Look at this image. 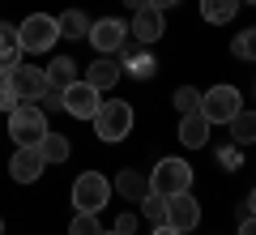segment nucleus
Returning <instances> with one entry per match:
<instances>
[{"label":"nucleus","instance_id":"nucleus-1","mask_svg":"<svg viewBox=\"0 0 256 235\" xmlns=\"http://www.w3.org/2000/svg\"><path fill=\"white\" fill-rule=\"evenodd\" d=\"M132 124H137V116H132V107H128L124 99H107V103H98V111H94V133H98L107 145L124 141V137L132 133Z\"/></svg>","mask_w":256,"mask_h":235},{"label":"nucleus","instance_id":"nucleus-2","mask_svg":"<svg viewBox=\"0 0 256 235\" xmlns=\"http://www.w3.org/2000/svg\"><path fill=\"white\" fill-rule=\"evenodd\" d=\"M150 192L154 197H175V192H188L192 188V167L184 158H162V163L150 171Z\"/></svg>","mask_w":256,"mask_h":235},{"label":"nucleus","instance_id":"nucleus-3","mask_svg":"<svg viewBox=\"0 0 256 235\" xmlns=\"http://www.w3.org/2000/svg\"><path fill=\"white\" fill-rule=\"evenodd\" d=\"M47 133V116L43 107H34V103H18V107L9 111V137L18 145H38Z\"/></svg>","mask_w":256,"mask_h":235},{"label":"nucleus","instance_id":"nucleus-4","mask_svg":"<svg viewBox=\"0 0 256 235\" xmlns=\"http://www.w3.org/2000/svg\"><path fill=\"white\" fill-rule=\"evenodd\" d=\"M18 39H22V52H52L56 39H60L56 18L52 13H30V18L18 26Z\"/></svg>","mask_w":256,"mask_h":235},{"label":"nucleus","instance_id":"nucleus-5","mask_svg":"<svg viewBox=\"0 0 256 235\" xmlns=\"http://www.w3.org/2000/svg\"><path fill=\"white\" fill-rule=\"evenodd\" d=\"M4 86L18 94V103H38L47 94V77H43V69H34V64H13V69L4 73Z\"/></svg>","mask_w":256,"mask_h":235},{"label":"nucleus","instance_id":"nucleus-6","mask_svg":"<svg viewBox=\"0 0 256 235\" xmlns=\"http://www.w3.org/2000/svg\"><path fill=\"white\" fill-rule=\"evenodd\" d=\"M239 107H244V99H239L235 86H214V90L201 94V107H196V111H201L210 124H226Z\"/></svg>","mask_w":256,"mask_h":235},{"label":"nucleus","instance_id":"nucleus-7","mask_svg":"<svg viewBox=\"0 0 256 235\" xmlns=\"http://www.w3.org/2000/svg\"><path fill=\"white\" fill-rule=\"evenodd\" d=\"M107 201H111V184L102 180L98 171H82V175H77V184H73V205H77V209L98 214Z\"/></svg>","mask_w":256,"mask_h":235},{"label":"nucleus","instance_id":"nucleus-8","mask_svg":"<svg viewBox=\"0 0 256 235\" xmlns=\"http://www.w3.org/2000/svg\"><path fill=\"white\" fill-rule=\"evenodd\" d=\"M98 94L102 90H94L90 82H68L60 90V107L68 111L73 120H94V111H98V103H102Z\"/></svg>","mask_w":256,"mask_h":235},{"label":"nucleus","instance_id":"nucleus-9","mask_svg":"<svg viewBox=\"0 0 256 235\" xmlns=\"http://www.w3.org/2000/svg\"><path fill=\"white\" fill-rule=\"evenodd\" d=\"M162 222L171 226V231H192V226L201 222V205H196V197L188 192H175V197H166V209H162Z\"/></svg>","mask_w":256,"mask_h":235},{"label":"nucleus","instance_id":"nucleus-10","mask_svg":"<svg viewBox=\"0 0 256 235\" xmlns=\"http://www.w3.org/2000/svg\"><path fill=\"white\" fill-rule=\"evenodd\" d=\"M86 39L94 43V52H98V56H111V52H120V47L128 43V26L120 18H98Z\"/></svg>","mask_w":256,"mask_h":235},{"label":"nucleus","instance_id":"nucleus-11","mask_svg":"<svg viewBox=\"0 0 256 235\" xmlns=\"http://www.w3.org/2000/svg\"><path fill=\"white\" fill-rule=\"evenodd\" d=\"M128 35L137 39L141 47L158 43V39L166 35V22H162V9H150V5H141V9L132 13V30H128Z\"/></svg>","mask_w":256,"mask_h":235},{"label":"nucleus","instance_id":"nucleus-12","mask_svg":"<svg viewBox=\"0 0 256 235\" xmlns=\"http://www.w3.org/2000/svg\"><path fill=\"white\" fill-rule=\"evenodd\" d=\"M43 167L47 163H43V154H38L34 145H18V154L9 158V175L18 184H34L38 175H43Z\"/></svg>","mask_w":256,"mask_h":235},{"label":"nucleus","instance_id":"nucleus-13","mask_svg":"<svg viewBox=\"0 0 256 235\" xmlns=\"http://www.w3.org/2000/svg\"><path fill=\"white\" fill-rule=\"evenodd\" d=\"M210 128L214 124L201 116V111H184L180 116V141L188 145V150H201V145L210 141Z\"/></svg>","mask_w":256,"mask_h":235},{"label":"nucleus","instance_id":"nucleus-14","mask_svg":"<svg viewBox=\"0 0 256 235\" xmlns=\"http://www.w3.org/2000/svg\"><path fill=\"white\" fill-rule=\"evenodd\" d=\"M120 77H124L120 60H111V56H98V60H94L90 69H86V77H82V82H90L94 90H111V86H116Z\"/></svg>","mask_w":256,"mask_h":235},{"label":"nucleus","instance_id":"nucleus-15","mask_svg":"<svg viewBox=\"0 0 256 235\" xmlns=\"http://www.w3.org/2000/svg\"><path fill=\"white\" fill-rule=\"evenodd\" d=\"M120 52H124V64H120V69H128V77H137V82H150V77L158 73V60L146 52V47H137V52H132V47L124 43Z\"/></svg>","mask_w":256,"mask_h":235},{"label":"nucleus","instance_id":"nucleus-16","mask_svg":"<svg viewBox=\"0 0 256 235\" xmlns=\"http://www.w3.org/2000/svg\"><path fill=\"white\" fill-rule=\"evenodd\" d=\"M22 39H18V26L0 22V73H9L13 64H22Z\"/></svg>","mask_w":256,"mask_h":235},{"label":"nucleus","instance_id":"nucleus-17","mask_svg":"<svg viewBox=\"0 0 256 235\" xmlns=\"http://www.w3.org/2000/svg\"><path fill=\"white\" fill-rule=\"evenodd\" d=\"M43 77H47V90H56V94H60L68 82H77V64L68 60V56H56V60L43 69Z\"/></svg>","mask_w":256,"mask_h":235},{"label":"nucleus","instance_id":"nucleus-18","mask_svg":"<svg viewBox=\"0 0 256 235\" xmlns=\"http://www.w3.org/2000/svg\"><path fill=\"white\" fill-rule=\"evenodd\" d=\"M239 5H244V0H201V18L210 22V26H226L239 13Z\"/></svg>","mask_w":256,"mask_h":235},{"label":"nucleus","instance_id":"nucleus-19","mask_svg":"<svg viewBox=\"0 0 256 235\" xmlns=\"http://www.w3.org/2000/svg\"><path fill=\"white\" fill-rule=\"evenodd\" d=\"M34 150L43 154V163H64V158L73 154V145H68V137H64V133H43V141H38Z\"/></svg>","mask_w":256,"mask_h":235},{"label":"nucleus","instance_id":"nucleus-20","mask_svg":"<svg viewBox=\"0 0 256 235\" xmlns=\"http://www.w3.org/2000/svg\"><path fill=\"white\" fill-rule=\"evenodd\" d=\"M56 30H60V39H86L90 35V18L82 9H68V13L56 18Z\"/></svg>","mask_w":256,"mask_h":235},{"label":"nucleus","instance_id":"nucleus-21","mask_svg":"<svg viewBox=\"0 0 256 235\" xmlns=\"http://www.w3.org/2000/svg\"><path fill=\"white\" fill-rule=\"evenodd\" d=\"M116 192L124 201H141L150 192V184H146V175H141V171H128V167H124V171L116 175Z\"/></svg>","mask_w":256,"mask_h":235},{"label":"nucleus","instance_id":"nucleus-22","mask_svg":"<svg viewBox=\"0 0 256 235\" xmlns=\"http://www.w3.org/2000/svg\"><path fill=\"white\" fill-rule=\"evenodd\" d=\"M226 128H230V137H235V145H252L256 141V120H252V111H244V107L226 120Z\"/></svg>","mask_w":256,"mask_h":235},{"label":"nucleus","instance_id":"nucleus-23","mask_svg":"<svg viewBox=\"0 0 256 235\" xmlns=\"http://www.w3.org/2000/svg\"><path fill=\"white\" fill-rule=\"evenodd\" d=\"M98 214H86V209H77L73 222H68V235H98Z\"/></svg>","mask_w":256,"mask_h":235},{"label":"nucleus","instance_id":"nucleus-24","mask_svg":"<svg viewBox=\"0 0 256 235\" xmlns=\"http://www.w3.org/2000/svg\"><path fill=\"white\" fill-rule=\"evenodd\" d=\"M171 103H175V111L184 116V111H196V107H201V94H196V86H180Z\"/></svg>","mask_w":256,"mask_h":235},{"label":"nucleus","instance_id":"nucleus-25","mask_svg":"<svg viewBox=\"0 0 256 235\" xmlns=\"http://www.w3.org/2000/svg\"><path fill=\"white\" fill-rule=\"evenodd\" d=\"M137 205H141V214H146L150 222H162V209H166V197H154V192H146V197H141Z\"/></svg>","mask_w":256,"mask_h":235},{"label":"nucleus","instance_id":"nucleus-26","mask_svg":"<svg viewBox=\"0 0 256 235\" xmlns=\"http://www.w3.org/2000/svg\"><path fill=\"white\" fill-rule=\"evenodd\" d=\"M256 30H244V35H235V56L239 60H252V52H256Z\"/></svg>","mask_w":256,"mask_h":235},{"label":"nucleus","instance_id":"nucleus-27","mask_svg":"<svg viewBox=\"0 0 256 235\" xmlns=\"http://www.w3.org/2000/svg\"><path fill=\"white\" fill-rule=\"evenodd\" d=\"M116 231L120 235H132V231H137V214H120L116 218Z\"/></svg>","mask_w":256,"mask_h":235},{"label":"nucleus","instance_id":"nucleus-28","mask_svg":"<svg viewBox=\"0 0 256 235\" xmlns=\"http://www.w3.org/2000/svg\"><path fill=\"white\" fill-rule=\"evenodd\" d=\"M218 163H222V167H239V150L222 145V150H218Z\"/></svg>","mask_w":256,"mask_h":235},{"label":"nucleus","instance_id":"nucleus-29","mask_svg":"<svg viewBox=\"0 0 256 235\" xmlns=\"http://www.w3.org/2000/svg\"><path fill=\"white\" fill-rule=\"evenodd\" d=\"M13 107H18V94L9 86H0V111H13Z\"/></svg>","mask_w":256,"mask_h":235},{"label":"nucleus","instance_id":"nucleus-30","mask_svg":"<svg viewBox=\"0 0 256 235\" xmlns=\"http://www.w3.org/2000/svg\"><path fill=\"white\" fill-rule=\"evenodd\" d=\"M252 205H256V197L248 192V197H244V205H239V214H244V218H252Z\"/></svg>","mask_w":256,"mask_h":235},{"label":"nucleus","instance_id":"nucleus-31","mask_svg":"<svg viewBox=\"0 0 256 235\" xmlns=\"http://www.w3.org/2000/svg\"><path fill=\"white\" fill-rule=\"evenodd\" d=\"M150 9H171V5H180V0H146Z\"/></svg>","mask_w":256,"mask_h":235},{"label":"nucleus","instance_id":"nucleus-32","mask_svg":"<svg viewBox=\"0 0 256 235\" xmlns=\"http://www.w3.org/2000/svg\"><path fill=\"white\" fill-rule=\"evenodd\" d=\"M239 235H256V226H252V218H244V226H239Z\"/></svg>","mask_w":256,"mask_h":235},{"label":"nucleus","instance_id":"nucleus-33","mask_svg":"<svg viewBox=\"0 0 256 235\" xmlns=\"http://www.w3.org/2000/svg\"><path fill=\"white\" fill-rule=\"evenodd\" d=\"M154 235H180V231H171L166 222H158V226H154Z\"/></svg>","mask_w":256,"mask_h":235},{"label":"nucleus","instance_id":"nucleus-34","mask_svg":"<svg viewBox=\"0 0 256 235\" xmlns=\"http://www.w3.org/2000/svg\"><path fill=\"white\" fill-rule=\"evenodd\" d=\"M124 5H128V9H132V13H137V9H141V5H146V0H124Z\"/></svg>","mask_w":256,"mask_h":235},{"label":"nucleus","instance_id":"nucleus-35","mask_svg":"<svg viewBox=\"0 0 256 235\" xmlns=\"http://www.w3.org/2000/svg\"><path fill=\"white\" fill-rule=\"evenodd\" d=\"M98 235H120V231H98Z\"/></svg>","mask_w":256,"mask_h":235},{"label":"nucleus","instance_id":"nucleus-36","mask_svg":"<svg viewBox=\"0 0 256 235\" xmlns=\"http://www.w3.org/2000/svg\"><path fill=\"white\" fill-rule=\"evenodd\" d=\"M0 86H4V73H0Z\"/></svg>","mask_w":256,"mask_h":235},{"label":"nucleus","instance_id":"nucleus-37","mask_svg":"<svg viewBox=\"0 0 256 235\" xmlns=\"http://www.w3.org/2000/svg\"><path fill=\"white\" fill-rule=\"evenodd\" d=\"M0 226H4V222H0Z\"/></svg>","mask_w":256,"mask_h":235}]
</instances>
